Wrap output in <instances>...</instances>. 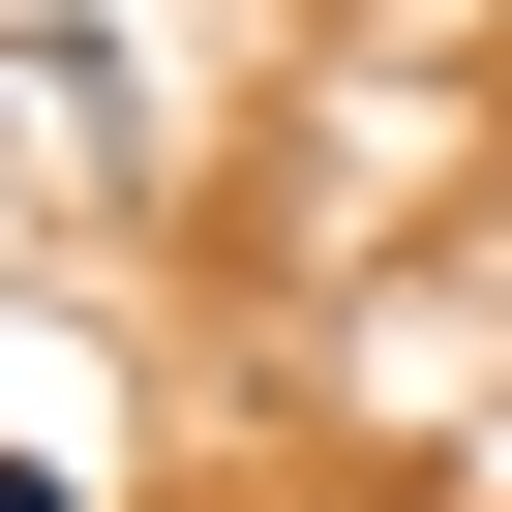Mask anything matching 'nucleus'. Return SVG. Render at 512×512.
<instances>
[{
  "instance_id": "f257e3e1",
  "label": "nucleus",
  "mask_w": 512,
  "mask_h": 512,
  "mask_svg": "<svg viewBox=\"0 0 512 512\" xmlns=\"http://www.w3.org/2000/svg\"><path fill=\"white\" fill-rule=\"evenodd\" d=\"M0 512H61V482H31V452H0Z\"/></svg>"
}]
</instances>
